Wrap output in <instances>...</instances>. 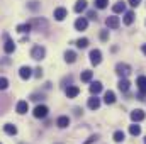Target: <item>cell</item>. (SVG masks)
Returning a JSON list of instances; mask_svg holds the SVG:
<instances>
[{
	"label": "cell",
	"mask_w": 146,
	"mask_h": 144,
	"mask_svg": "<svg viewBox=\"0 0 146 144\" xmlns=\"http://www.w3.org/2000/svg\"><path fill=\"white\" fill-rule=\"evenodd\" d=\"M124 137H126V136H124L122 131H115V132H114V141H115V143H122Z\"/></svg>",
	"instance_id": "28"
},
{
	"label": "cell",
	"mask_w": 146,
	"mask_h": 144,
	"mask_svg": "<svg viewBox=\"0 0 146 144\" xmlns=\"http://www.w3.org/2000/svg\"><path fill=\"white\" fill-rule=\"evenodd\" d=\"M48 112H49V110H48L46 105H37V107L34 108V112H33V114H34V117H36V119H44V117L48 115Z\"/></svg>",
	"instance_id": "4"
},
{
	"label": "cell",
	"mask_w": 146,
	"mask_h": 144,
	"mask_svg": "<svg viewBox=\"0 0 146 144\" xmlns=\"http://www.w3.org/2000/svg\"><path fill=\"white\" fill-rule=\"evenodd\" d=\"M31 29H33V26H31V24H21V26H17V31H19V32H22V34L29 32Z\"/></svg>",
	"instance_id": "26"
},
{
	"label": "cell",
	"mask_w": 146,
	"mask_h": 144,
	"mask_svg": "<svg viewBox=\"0 0 146 144\" xmlns=\"http://www.w3.org/2000/svg\"><path fill=\"white\" fill-rule=\"evenodd\" d=\"M145 117H146V114L141 108H136V110L131 112V120L133 122H141V120H145Z\"/></svg>",
	"instance_id": "5"
},
{
	"label": "cell",
	"mask_w": 146,
	"mask_h": 144,
	"mask_svg": "<svg viewBox=\"0 0 146 144\" xmlns=\"http://www.w3.org/2000/svg\"><path fill=\"white\" fill-rule=\"evenodd\" d=\"M34 75H36L37 78H39V76H42V71H41V68H37V70H36V73H34Z\"/></svg>",
	"instance_id": "36"
},
{
	"label": "cell",
	"mask_w": 146,
	"mask_h": 144,
	"mask_svg": "<svg viewBox=\"0 0 146 144\" xmlns=\"http://www.w3.org/2000/svg\"><path fill=\"white\" fill-rule=\"evenodd\" d=\"M141 49H143V53L146 54V44H143V48H141Z\"/></svg>",
	"instance_id": "37"
},
{
	"label": "cell",
	"mask_w": 146,
	"mask_h": 144,
	"mask_svg": "<svg viewBox=\"0 0 146 144\" xmlns=\"http://www.w3.org/2000/svg\"><path fill=\"white\" fill-rule=\"evenodd\" d=\"M100 61H102V53H100V49H92L90 51V63L92 65H100Z\"/></svg>",
	"instance_id": "3"
},
{
	"label": "cell",
	"mask_w": 146,
	"mask_h": 144,
	"mask_svg": "<svg viewBox=\"0 0 146 144\" xmlns=\"http://www.w3.org/2000/svg\"><path fill=\"white\" fill-rule=\"evenodd\" d=\"M115 73H117L121 78H126V76L131 73V66L126 65V63H119V65L115 66Z\"/></svg>",
	"instance_id": "2"
},
{
	"label": "cell",
	"mask_w": 146,
	"mask_h": 144,
	"mask_svg": "<svg viewBox=\"0 0 146 144\" xmlns=\"http://www.w3.org/2000/svg\"><path fill=\"white\" fill-rule=\"evenodd\" d=\"M3 51H5L7 54H10V53H14V51H15V44H14V41H10V39H7V41H5V44H3Z\"/></svg>",
	"instance_id": "15"
},
{
	"label": "cell",
	"mask_w": 146,
	"mask_h": 144,
	"mask_svg": "<svg viewBox=\"0 0 146 144\" xmlns=\"http://www.w3.org/2000/svg\"><path fill=\"white\" fill-rule=\"evenodd\" d=\"M119 17H115V15H112V17H107L106 19V26L109 27V29H117L119 27Z\"/></svg>",
	"instance_id": "7"
},
{
	"label": "cell",
	"mask_w": 146,
	"mask_h": 144,
	"mask_svg": "<svg viewBox=\"0 0 146 144\" xmlns=\"http://www.w3.org/2000/svg\"><path fill=\"white\" fill-rule=\"evenodd\" d=\"M109 3V0H95V7L97 9H106Z\"/></svg>",
	"instance_id": "29"
},
{
	"label": "cell",
	"mask_w": 146,
	"mask_h": 144,
	"mask_svg": "<svg viewBox=\"0 0 146 144\" xmlns=\"http://www.w3.org/2000/svg\"><path fill=\"white\" fill-rule=\"evenodd\" d=\"M99 107H100V98H97V95L88 98V108L90 110H97Z\"/></svg>",
	"instance_id": "13"
},
{
	"label": "cell",
	"mask_w": 146,
	"mask_h": 144,
	"mask_svg": "<svg viewBox=\"0 0 146 144\" xmlns=\"http://www.w3.org/2000/svg\"><path fill=\"white\" fill-rule=\"evenodd\" d=\"M129 85H131V83H129L126 78H121V81H119V85H117V87H119V90H121V92H127V90H129Z\"/></svg>",
	"instance_id": "22"
},
{
	"label": "cell",
	"mask_w": 146,
	"mask_h": 144,
	"mask_svg": "<svg viewBox=\"0 0 146 144\" xmlns=\"http://www.w3.org/2000/svg\"><path fill=\"white\" fill-rule=\"evenodd\" d=\"M87 26H88V20H87L85 17H80V19L75 20V29H76V31H85Z\"/></svg>",
	"instance_id": "8"
},
{
	"label": "cell",
	"mask_w": 146,
	"mask_h": 144,
	"mask_svg": "<svg viewBox=\"0 0 146 144\" xmlns=\"http://www.w3.org/2000/svg\"><path fill=\"white\" fill-rule=\"evenodd\" d=\"M87 9V0H78L75 3V12H83Z\"/></svg>",
	"instance_id": "21"
},
{
	"label": "cell",
	"mask_w": 146,
	"mask_h": 144,
	"mask_svg": "<svg viewBox=\"0 0 146 144\" xmlns=\"http://www.w3.org/2000/svg\"><path fill=\"white\" fill-rule=\"evenodd\" d=\"M29 7H31L33 10H36V9H37V2H31V5H29Z\"/></svg>",
	"instance_id": "35"
},
{
	"label": "cell",
	"mask_w": 146,
	"mask_h": 144,
	"mask_svg": "<svg viewBox=\"0 0 146 144\" xmlns=\"http://www.w3.org/2000/svg\"><path fill=\"white\" fill-rule=\"evenodd\" d=\"M44 56H46V49H44L42 46H34V48L31 49V58H33V59L41 61Z\"/></svg>",
	"instance_id": "1"
},
{
	"label": "cell",
	"mask_w": 146,
	"mask_h": 144,
	"mask_svg": "<svg viewBox=\"0 0 146 144\" xmlns=\"http://www.w3.org/2000/svg\"><path fill=\"white\" fill-rule=\"evenodd\" d=\"M76 46H78L80 49H85V48L88 46V39H87V37H80V39L76 41Z\"/></svg>",
	"instance_id": "27"
},
{
	"label": "cell",
	"mask_w": 146,
	"mask_h": 144,
	"mask_svg": "<svg viewBox=\"0 0 146 144\" xmlns=\"http://www.w3.org/2000/svg\"><path fill=\"white\" fill-rule=\"evenodd\" d=\"M95 141H97V136H92V137H88L83 144H92V143H95Z\"/></svg>",
	"instance_id": "34"
},
{
	"label": "cell",
	"mask_w": 146,
	"mask_h": 144,
	"mask_svg": "<svg viewBox=\"0 0 146 144\" xmlns=\"http://www.w3.org/2000/svg\"><path fill=\"white\" fill-rule=\"evenodd\" d=\"M78 93H80V88H78V87H75V85H72V87H68V88H66V97H68V98H75Z\"/></svg>",
	"instance_id": "14"
},
{
	"label": "cell",
	"mask_w": 146,
	"mask_h": 144,
	"mask_svg": "<svg viewBox=\"0 0 146 144\" xmlns=\"http://www.w3.org/2000/svg\"><path fill=\"white\" fill-rule=\"evenodd\" d=\"M15 110H17V114H26L27 110H29V104L26 102V100H21V102H17V107H15Z\"/></svg>",
	"instance_id": "10"
},
{
	"label": "cell",
	"mask_w": 146,
	"mask_h": 144,
	"mask_svg": "<svg viewBox=\"0 0 146 144\" xmlns=\"http://www.w3.org/2000/svg\"><path fill=\"white\" fill-rule=\"evenodd\" d=\"M56 126H58L60 129H65V127H68V126H70V119H68L66 115H61V117H58Z\"/></svg>",
	"instance_id": "11"
},
{
	"label": "cell",
	"mask_w": 146,
	"mask_h": 144,
	"mask_svg": "<svg viewBox=\"0 0 146 144\" xmlns=\"http://www.w3.org/2000/svg\"><path fill=\"white\" fill-rule=\"evenodd\" d=\"M104 102L109 105V104H114L115 102V93L112 92V90H109V92H106V95H104Z\"/></svg>",
	"instance_id": "17"
},
{
	"label": "cell",
	"mask_w": 146,
	"mask_h": 144,
	"mask_svg": "<svg viewBox=\"0 0 146 144\" xmlns=\"http://www.w3.org/2000/svg\"><path fill=\"white\" fill-rule=\"evenodd\" d=\"M7 87H9V80L2 76V78H0V90H5Z\"/></svg>",
	"instance_id": "30"
},
{
	"label": "cell",
	"mask_w": 146,
	"mask_h": 144,
	"mask_svg": "<svg viewBox=\"0 0 146 144\" xmlns=\"http://www.w3.org/2000/svg\"><path fill=\"white\" fill-rule=\"evenodd\" d=\"M145 144H146V137H145Z\"/></svg>",
	"instance_id": "38"
},
{
	"label": "cell",
	"mask_w": 146,
	"mask_h": 144,
	"mask_svg": "<svg viewBox=\"0 0 146 144\" xmlns=\"http://www.w3.org/2000/svg\"><path fill=\"white\" fill-rule=\"evenodd\" d=\"M19 76H21L22 80H29V78L33 76V70H31L29 66H22V68L19 70Z\"/></svg>",
	"instance_id": "9"
},
{
	"label": "cell",
	"mask_w": 146,
	"mask_h": 144,
	"mask_svg": "<svg viewBox=\"0 0 146 144\" xmlns=\"http://www.w3.org/2000/svg\"><path fill=\"white\" fill-rule=\"evenodd\" d=\"M3 131H5L9 136H15V134H17V127L12 126V124H5V126H3Z\"/></svg>",
	"instance_id": "20"
},
{
	"label": "cell",
	"mask_w": 146,
	"mask_h": 144,
	"mask_svg": "<svg viewBox=\"0 0 146 144\" xmlns=\"http://www.w3.org/2000/svg\"><path fill=\"white\" fill-rule=\"evenodd\" d=\"M80 78H82V81H90V80L94 78V71H90V70H85V71L80 75Z\"/></svg>",
	"instance_id": "24"
},
{
	"label": "cell",
	"mask_w": 146,
	"mask_h": 144,
	"mask_svg": "<svg viewBox=\"0 0 146 144\" xmlns=\"http://www.w3.org/2000/svg\"><path fill=\"white\" fill-rule=\"evenodd\" d=\"M129 132H131V136H139L141 134V127L138 124H133V126H129Z\"/></svg>",
	"instance_id": "25"
},
{
	"label": "cell",
	"mask_w": 146,
	"mask_h": 144,
	"mask_svg": "<svg viewBox=\"0 0 146 144\" xmlns=\"http://www.w3.org/2000/svg\"><path fill=\"white\" fill-rule=\"evenodd\" d=\"M87 15H88V19H92V20H97V12H95V10H90Z\"/></svg>",
	"instance_id": "31"
},
{
	"label": "cell",
	"mask_w": 146,
	"mask_h": 144,
	"mask_svg": "<svg viewBox=\"0 0 146 144\" xmlns=\"http://www.w3.org/2000/svg\"><path fill=\"white\" fill-rule=\"evenodd\" d=\"M133 22H134V12L129 10V12L124 14V24H126V26H131Z\"/></svg>",
	"instance_id": "18"
},
{
	"label": "cell",
	"mask_w": 146,
	"mask_h": 144,
	"mask_svg": "<svg viewBox=\"0 0 146 144\" xmlns=\"http://www.w3.org/2000/svg\"><path fill=\"white\" fill-rule=\"evenodd\" d=\"M75 59H76V53L75 51H66L65 53V61L66 63H75Z\"/></svg>",
	"instance_id": "23"
},
{
	"label": "cell",
	"mask_w": 146,
	"mask_h": 144,
	"mask_svg": "<svg viewBox=\"0 0 146 144\" xmlns=\"http://www.w3.org/2000/svg\"><path fill=\"white\" fill-rule=\"evenodd\" d=\"M127 2H129V5H131V7H138V5L141 3V0H127Z\"/></svg>",
	"instance_id": "33"
},
{
	"label": "cell",
	"mask_w": 146,
	"mask_h": 144,
	"mask_svg": "<svg viewBox=\"0 0 146 144\" xmlns=\"http://www.w3.org/2000/svg\"><path fill=\"white\" fill-rule=\"evenodd\" d=\"M100 39H102V41H107V39H109V32H107V31H102V32H100Z\"/></svg>",
	"instance_id": "32"
},
{
	"label": "cell",
	"mask_w": 146,
	"mask_h": 144,
	"mask_svg": "<svg viewBox=\"0 0 146 144\" xmlns=\"http://www.w3.org/2000/svg\"><path fill=\"white\" fill-rule=\"evenodd\" d=\"M53 15H54V19H56V20H65V17L68 15V12H66V9H65V7H58V9H54Z\"/></svg>",
	"instance_id": "6"
},
{
	"label": "cell",
	"mask_w": 146,
	"mask_h": 144,
	"mask_svg": "<svg viewBox=\"0 0 146 144\" xmlns=\"http://www.w3.org/2000/svg\"><path fill=\"white\" fill-rule=\"evenodd\" d=\"M102 92V83L100 81H94L92 85H90V93L92 95H97V93H100Z\"/></svg>",
	"instance_id": "16"
},
{
	"label": "cell",
	"mask_w": 146,
	"mask_h": 144,
	"mask_svg": "<svg viewBox=\"0 0 146 144\" xmlns=\"http://www.w3.org/2000/svg\"><path fill=\"white\" fill-rule=\"evenodd\" d=\"M112 10H114L115 14H121V12L126 10V3H124V2H115L114 7H112Z\"/></svg>",
	"instance_id": "19"
},
{
	"label": "cell",
	"mask_w": 146,
	"mask_h": 144,
	"mask_svg": "<svg viewBox=\"0 0 146 144\" xmlns=\"http://www.w3.org/2000/svg\"><path fill=\"white\" fill-rule=\"evenodd\" d=\"M136 85H138V88H139V92L146 95V76H139L138 80H136Z\"/></svg>",
	"instance_id": "12"
},
{
	"label": "cell",
	"mask_w": 146,
	"mask_h": 144,
	"mask_svg": "<svg viewBox=\"0 0 146 144\" xmlns=\"http://www.w3.org/2000/svg\"><path fill=\"white\" fill-rule=\"evenodd\" d=\"M0 144H2V143H0Z\"/></svg>",
	"instance_id": "39"
}]
</instances>
